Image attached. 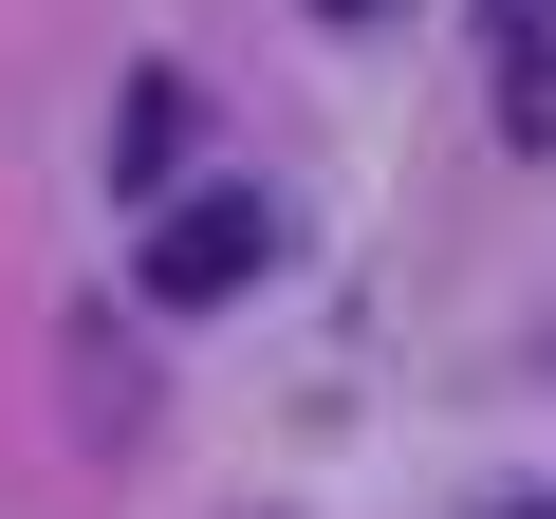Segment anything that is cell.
Returning <instances> with one entry per match:
<instances>
[{
	"label": "cell",
	"instance_id": "obj_1",
	"mask_svg": "<svg viewBox=\"0 0 556 519\" xmlns=\"http://www.w3.org/2000/svg\"><path fill=\"white\" fill-rule=\"evenodd\" d=\"M278 279V204L260 186H186V204H149V241H130V298L149 316H223V298H260Z\"/></svg>",
	"mask_w": 556,
	"mask_h": 519
},
{
	"label": "cell",
	"instance_id": "obj_2",
	"mask_svg": "<svg viewBox=\"0 0 556 519\" xmlns=\"http://www.w3.org/2000/svg\"><path fill=\"white\" fill-rule=\"evenodd\" d=\"M482 20H501V130H556V0H482Z\"/></svg>",
	"mask_w": 556,
	"mask_h": 519
},
{
	"label": "cell",
	"instance_id": "obj_3",
	"mask_svg": "<svg viewBox=\"0 0 556 519\" xmlns=\"http://www.w3.org/2000/svg\"><path fill=\"white\" fill-rule=\"evenodd\" d=\"M316 20H390V0H316Z\"/></svg>",
	"mask_w": 556,
	"mask_h": 519
},
{
	"label": "cell",
	"instance_id": "obj_4",
	"mask_svg": "<svg viewBox=\"0 0 556 519\" xmlns=\"http://www.w3.org/2000/svg\"><path fill=\"white\" fill-rule=\"evenodd\" d=\"M519 519H538V501H519Z\"/></svg>",
	"mask_w": 556,
	"mask_h": 519
}]
</instances>
